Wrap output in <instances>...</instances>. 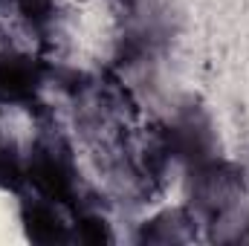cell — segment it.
I'll use <instances>...</instances> for the list:
<instances>
[{
	"label": "cell",
	"instance_id": "3957f363",
	"mask_svg": "<svg viewBox=\"0 0 249 246\" xmlns=\"http://www.w3.org/2000/svg\"><path fill=\"white\" fill-rule=\"evenodd\" d=\"M23 223H26V235L35 244H53L61 238V223L47 206H29L23 211Z\"/></svg>",
	"mask_w": 249,
	"mask_h": 246
},
{
	"label": "cell",
	"instance_id": "7a4b0ae2",
	"mask_svg": "<svg viewBox=\"0 0 249 246\" xmlns=\"http://www.w3.org/2000/svg\"><path fill=\"white\" fill-rule=\"evenodd\" d=\"M38 84V72L29 58H20V55H6L0 58V90L12 99H26L32 96Z\"/></svg>",
	"mask_w": 249,
	"mask_h": 246
},
{
	"label": "cell",
	"instance_id": "8992f818",
	"mask_svg": "<svg viewBox=\"0 0 249 246\" xmlns=\"http://www.w3.org/2000/svg\"><path fill=\"white\" fill-rule=\"evenodd\" d=\"M18 6H20V12H23L26 18L44 20V18L50 15V9H53V0H18Z\"/></svg>",
	"mask_w": 249,
	"mask_h": 246
},
{
	"label": "cell",
	"instance_id": "277c9868",
	"mask_svg": "<svg viewBox=\"0 0 249 246\" xmlns=\"http://www.w3.org/2000/svg\"><path fill=\"white\" fill-rule=\"evenodd\" d=\"M23 183V168L12 151L0 148V188H18Z\"/></svg>",
	"mask_w": 249,
	"mask_h": 246
},
{
	"label": "cell",
	"instance_id": "5b68a950",
	"mask_svg": "<svg viewBox=\"0 0 249 246\" xmlns=\"http://www.w3.org/2000/svg\"><path fill=\"white\" fill-rule=\"evenodd\" d=\"M81 241H87V244H102V241H107V229H105V223L96 220V217L84 220V223H81Z\"/></svg>",
	"mask_w": 249,
	"mask_h": 246
},
{
	"label": "cell",
	"instance_id": "6da1fadb",
	"mask_svg": "<svg viewBox=\"0 0 249 246\" xmlns=\"http://www.w3.org/2000/svg\"><path fill=\"white\" fill-rule=\"evenodd\" d=\"M29 180L35 183V188L53 200H61L67 203L70 194H72V185H70V177L64 171V165L53 157H35L32 165H29Z\"/></svg>",
	"mask_w": 249,
	"mask_h": 246
}]
</instances>
